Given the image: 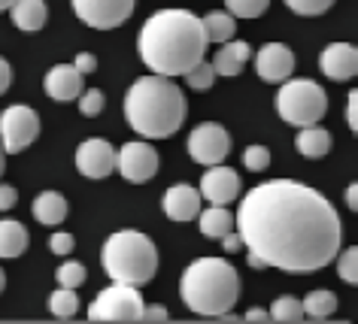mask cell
Segmentation results:
<instances>
[{
    "instance_id": "cell-1",
    "label": "cell",
    "mask_w": 358,
    "mask_h": 324,
    "mask_svg": "<svg viewBox=\"0 0 358 324\" xmlns=\"http://www.w3.org/2000/svg\"><path fill=\"white\" fill-rule=\"evenodd\" d=\"M234 228L249 255L285 273H319L343 246V224L316 188L273 179L240 200Z\"/></svg>"
},
{
    "instance_id": "cell-2",
    "label": "cell",
    "mask_w": 358,
    "mask_h": 324,
    "mask_svg": "<svg viewBox=\"0 0 358 324\" xmlns=\"http://www.w3.org/2000/svg\"><path fill=\"white\" fill-rule=\"evenodd\" d=\"M140 58L158 76H182L207 52L201 19L189 10H161L149 15L137 40Z\"/></svg>"
},
{
    "instance_id": "cell-3",
    "label": "cell",
    "mask_w": 358,
    "mask_h": 324,
    "mask_svg": "<svg viewBox=\"0 0 358 324\" xmlns=\"http://www.w3.org/2000/svg\"><path fill=\"white\" fill-rule=\"evenodd\" d=\"M189 103L170 76H143L124 94V119L143 140H167L185 124Z\"/></svg>"
},
{
    "instance_id": "cell-4",
    "label": "cell",
    "mask_w": 358,
    "mask_h": 324,
    "mask_svg": "<svg viewBox=\"0 0 358 324\" xmlns=\"http://www.w3.org/2000/svg\"><path fill=\"white\" fill-rule=\"evenodd\" d=\"M179 297L194 315L219 318L240 300V276L225 258H198L179 279Z\"/></svg>"
},
{
    "instance_id": "cell-5",
    "label": "cell",
    "mask_w": 358,
    "mask_h": 324,
    "mask_svg": "<svg viewBox=\"0 0 358 324\" xmlns=\"http://www.w3.org/2000/svg\"><path fill=\"white\" fill-rule=\"evenodd\" d=\"M103 273L113 282L124 285H146L158 273V249L146 233L140 230H115L110 240L103 242L101 251Z\"/></svg>"
},
{
    "instance_id": "cell-6",
    "label": "cell",
    "mask_w": 358,
    "mask_h": 324,
    "mask_svg": "<svg viewBox=\"0 0 358 324\" xmlns=\"http://www.w3.org/2000/svg\"><path fill=\"white\" fill-rule=\"evenodd\" d=\"M276 112L285 124L294 128H307V124H319L328 112V94L325 88L313 79H285L280 82V94H276Z\"/></svg>"
},
{
    "instance_id": "cell-7",
    "label": "cell",
    "mask_w": 358,
    "mask_h": 324,
    "mask_svg": "<svg viewBox=\"0 0 358 324\" xmlns=\"http://www.w3.org/2000/svg\"><path fill=\"white\" fill-rule=\"evenodd\" d=\"M143 297L137 285L113 282L97 294V300L88 306V318L92 321H140Z\"/></svg>"
},
{
    "instance_id": "cell-8",
    "label": "cell",
    "mask_w": 358,
    "mask_h": 324,
    "mask_svg": "<svg viewBox=\"0 0 358 324\" xmlns=\"http://www.w3.org/2000/svg\"><path fill=\"white\" fill-rule=\"evenodd\" d=\"M40 137V115L31 106L15 103L10 110H3L0 115V149L19 155Z\"/></svg>"
},
{
    "instance_id": "cell-9",
    "label": "cell",
    "mask_w": 358,
    "mask_h": 324,
    "mask_svg": "<svg viewBox=\"0 0 358 324\" xmlns=\"http://www.w3.org/2000/svg\"><path fill=\"white\" fill-rule=\"evenodd\" d=\"M79 22L97 31H113L131 19L137 0H70Z\"/></svg>"
},
{
    "instance_id": "cell-10",
    "label": "cell",
    "mask_w": 358,
    "mask_h": 324,
    "mask_svg": "<svg viewBox=\"0 0 358 324\" xmlns=\"http://www.w3.org/2000/svg\"><path fill=\"white\" fill-rule=\"evenodd\" d=\"M228 152H231V137L216 122L198 124V128L189 133V155L194 164H201V167L222 164V161L228 158Z\"/></svg>"
},
{
    "instance_id": "cell-11",
    "label": "cell",
    "mask_w": 358,
    "mask_h": 324,
    "mask_svg": "<svg viewBox=\"0 0 358 324\" xmlns=\"http://www.w3.org/2000/svg\"><path fill=\"white\" fill-rule=\"evenodd\" d=\"M158 164H161L158 152L152 149L149 142L134 140V142H124V146L119 149V164H115V170H119L128 182L143 185L158 173Z\"/></svg>"
},
{
    "instance_id": "cell-12",
    "label": "cell",
    "mask_w": 358,
    "mask_h": 324,
    "mask_svg": "<svg viewBox=\"0 0 358 324\" xmlns=\"http://www.w3.org/2000/svg\"><path fill=\"white\" fill-rule=\"evenodd\" d=\"M115 164H119V149H113L106 140L94 137V140L79 142L76 170L85 179H106L110 173H115Z\"/></svg>"
},
{
    "instance_id": "cell-13",
    "label": "cell",
    "mask_w": 358,
    "mask_h": 324,
    "mask_svg": "<svg viewBox=\"0 0 358 324\" xmlns=\"http://www.w3.org/2000/svg\"><path fill=\"white\" fill-rule=\"evenodd\" d=\"M198 191H201V200L216 203V206H228V203H234L240 197L243 182H240V176L231 167L213 164V167H207V173H203Z\"/></svg>"
},
{
    "instance_id": "cell-14",
    "label": "cell",
    "mask_w": 358,
    "mask_h": 324,
    "mask_svg": "<svg viewBox=\"0 0 358 324\" xmlns=\"http://www.w3.org/2000/svg\"><path fill=\"white\" fill-rule=\"evenodd\" d=\"M255 73L267 85H280L294 73V52L285 43H264L255 55Z\"/></svg>"
},
{
    "instance_id": "cell-15",
    "label": "cell",
    "mask_w": 358,
    "mask_h": 324,
    "mask_svg": "<svg viewBox=\"0 0 358 324\" xmlns=\"http://www.w3.org/2000/svg\"><path fill=\"white\" fill-rule=\"evenodd\" d=\"M319 67H322V73L328 79H334V82H349V79H355V73H358V52H355V46H349V43H331V46H325V52H322Z\"/></svg>"
},
{
    "instance_id": "cell-16",
    "label": "cell",
    "mask_w": 358,
    "mask_h": 324,
    "mask_svg": "<svg viewBox=\"0 0 358 324\" xmlns=\"http://www.w3.org/2000/svg\"><path fill=\"white\" fill-rule=\"evenodd\" d=\"M161 209H164V215L170 221H192L198 219L201 212V191L192 185H170L164 191V200H161Z\"/></svg>"
},
{
    "instance_id": "cell-17",
    "label": "cell",
    "mask_w": 358,
    "mask_h": 324,
    "mask_svg": "<svg viewBox=\"0 0 358 324\" xmlns=\"http://www.w3.org/2000/svg\"><path fill=\"white\" fill-rule=\"evenodd\" d=\"M43 88H46V94L52 97V101L70 103V101L79 97V91H83V73H79L73 64H55L46 73Z\"/></svg>"
},
{
    "instance_id": "cell-18",
    "label": "cell",
    "mask_w": 358,
    "mask_h": 324,
    "mask_svg": "<svg viewBox=\"0 0 358 324\" xmlns=\"http://www.w3.org/2000/svg\"><path fill=\"white\" fill-rule=\"evenodd\" d=\"M219 52L213 55V70H216V76H225V79H234L243 73L246 61L252 58V46L243 40H225L219 43Z\"/></svg>"
},
{
    "instance_id": "cell-19",
    "label": "cell",
    "mask_w": 358,
    "mask_h": 324,
    "mask_svg": "<svg viewBox=\"0 0 358 324\" xmlns=\"http://www.w3.org/2000/svg\"><path fill=\"white\" fill-rule=\"evenodd\" d=\"M10 15H13V24L19 31L34 34V31L46 28L49 6H46V0H13Z\"/></svg>"
},
{
    "instance_id": "cell-20",
    "label": "cell",
    "mask_w": 358,
    "mask_h": 324,
    "mask_svg": "<svg viewBox=\"0 0 358 324\" xmlns=\"http://www.w3.org/2000/svg\"><path fill=\"white\" fill-rule=\"evenodd\" d=\"M31 212H34V219H37L40 224H46V228H55V224H61V221L67 219L70 203H67V197L58 194V191H43V194L34 197Z\"/></svg>"
},
{
    "instance_id": "cell-21",
    "label": "cell",
    "mask_w": 358,
    "mask_h": 324,
    "mask_svg": "<svg viewBox=\"0 0 358 324\" xmlns=\"http://www.w3.org/2000/svg\"><path fill=\"white\" fill-rule=\"evenodd\" d=\"M28 228L15 219H0V258H22L28 251Z\"/></svg>"
},
{
    "instance_id": "cell-22",
    "label": "cell",
    "mask_w": 358,
    "mask_h": 324,
    "mask_svg": "<svg viewBox=\"0 0 358 324\" xmlns=\"http://www.w3.org/2000/svg\"><path fill=\"white\" fill-rule=\"evenodd\" d=\"M294 146L303 158H325L331 152V133L325 128H319V124H307V128L298 131V137H294Z\"/></svg>"
},
{
    "instance_id": "cell-23",
    "label": "cell",
    "mask_w": 358,
    "mask_h": 324,
    "mask_svg": "<svg viewBox=\"0 0 358 324\" xmlns=\"http://www.w3.org/2000/svg\"><path fill=\"white\" fill-rule=\"evenodd\" d=\"M198 224H201V233L207 240H222L228 230H234V215H231L225 206L210 203V209L198 212Z\"/></svg>"
},
{
    "instance_id": "cell-24",
    "label": "cell",
    "mask_w": 358,
    "mask_h": 324,
    "mask_svg": "<svg viewBox=\"0 0 358 324\" xmlns=\"http://www.w3.org/2000/svg\"><path fill=\"white\" fill-rule=\"evenodd\" d=\"M201 28H203V37H207V43H225V40H234V34H237V19L231 15L228 10L222 13H210V15H203L201 19Z\"/></svg>"
},
{
    "instance_id": "cell-25",
    "label": "cell",
    "mask_w": 358,
    "mask_h": 324,
    "mask_svg": "<svg viewBox=\"0 0 358 324\" xmlns=\"http://www.w3.org/2000/svg\"><path fill=\"white\" fill-rule=\"evenodd\" d=\"M301 306H303V315H310L313 321H325L337 312V297H334V291L319 288V291H310L307 300H301Z\"/></svg>"
},
{
    "instance_id": "cell-26",
    "label": "cell",
    "mask_w": 358,
    "mask_h": 324,
    "mask_svg": "<svg viewBox=\"0 0 358 324\" xmlns=\"http://www.w3.org/2000/svg\"><path fill=\"white\" fill-rule=\"evenodd\" d=\"M49 312L55 318H73L79 312V297H76V288H61L49 297Z\"/></svg>"
},
{
    "instance_id": "cell-27",
    "label": "cell",
    "mask_w": 358,
    "mask_h": 324,
    "mask_svg": "<svg viewBox=\"0 0 358 324\" xmlns=\"http://www.w3.org/2000/svg\"><path fill=\"white\" fill-rule=\"evenodd\" d=\"M185 82H189V88H194V91H210L213 82H216V70H213V64L207 58H201L198 64H194L192 70H185Z\"/></svg>"
},
{
    "instance_id": "cell-28",
    "label": "cell",
    "mask_w": 358,
    "mask_h": 324,
    "mask_svg": "<svg viewBox=\"0 0 358 324\" xmlns=\"http://www.w3.org/2000/svg\"><path fill=\"white\" fill-rule=\"evenodd\" d=\"M225 6L234 19H258L267 13L271 0H225Z\"/></svg>"
},
{
    "instance_id": "cell-29",
    "label": "cell",
    "mask_w": 358,
    "mask_h": 324,
    "mask_svg": "<svg viewBox=\"0 0 358 324\" xmlns=\"http://www.w3.org/2000/svg\"><path fill=\"white\" fill-rule=\"evenodd\" d=\"M271 321H303V306L294 297H280L271 306Z\"/></svg>"
},
{
    "instance_id": "cell-30",
    "label": "cell",
    "mask_w": 358,
    "mask_h": 324,
    "mask_svg": "<svg viewBox=\"0 0 358 324\" xmlns=\"http://www.w3.org/2000/svg\"><path fill=\"white\" fill-rule=\"evenodd\" d=\"M337 273L340 279H343L346 285H355L358 282V249L355 246H349L343 251H337Z\"/></svg>"
},
{
    "instance_id": "cell-31",
    "label": "cell",
    "mask_w": 358,
    "mask_h": 324,
    "mask_svg": "<svg viewBox=\"0 0 358 324\" xmlns=\"http://www.w3.org/2000/svg\"><path fill=\"white\" fill-rule=\"evenodd\" d=\"M55 279L61 288H79L85 282V267L79 260H64L58 270H55Z\"/></svg>"
},
{
    "instance_id": "cell-32",
    "label": "cell",
    "mask_w": 358,
    "mask_h": 324,
    "mask_svg": "<svg viewBox=\"0 0 358 324\" xmlns=\"http://www.w3.org/2000/svg\"><path fill=\"white\" fill-rule=\"evenodd\" d=\"M79 112L85 115V119H94V115H101L103 112V91L101 88H83V91H79Z\"/></svg>"
},
{
    "instance_id": "cell-33",
    "label": "cell",
    "mask_w": 358,
    "mask_h": 324,
    "mask_svg": "<svg viewBox=\"0 0 358 324\" xmlns=\"http://www.w3.org/2000/svg\"><path fill=\"white\" fill-rule=\"evenodd\" d=\"M243 167L252 170V173H264V170L271 167V149H267V146H246Z\"/></svg>"
},
{
    "instance_id": "cell-34",
    "label": "cell",
    "mask_w": 358,
    "mask_h": 324,
    "mask_svg": "<svg viewBox=\"0 0 358 324\" xmlns=\"http://www.w3.org/2000/svg\"><path fill=\"white\" fill-rule=\"evenodd\" d=\"M285 6L298 15H322L334 6V0H285Z\"/></svg>"
},
{
    "instance_id": "cell-35",
    "label": "cell",
    "mask_w": 358,
    "mask_h": 324,
    "mask_svg": "<svg viewBox=\"0 0 358 324\" xmlns=\"http://www.w3.org/2000/svg\"><path fill=\"white\" fill-rule=\"evenodd\" d=\"M49 249L55 251V255H70V251L76 249V240H73V233H52V240H49Z\"/></svg>"
},
{
    "instance_id": "cell-36",
    "label": "cell",
    "mask_w": 358,
    "mask_h": 324,
    "mask_svg": "<svg viewBox=\"0 0 358 324\" xmlns=\"http://www.w3.org/2000/svg\"><path fill=\"white\" fill-rule=\"evenodd\" d=\"M140 321H167V306L161 303H143V312H140Z\"/></svg>"
},
{
    "instance_id": "cell-37",
    "label": "cell",
    "mask_w": 358,
    "mask_h": 324,
    "mask_svg": "<svg viewBox=\"0 0 358 324\" xmlns=\"http://www.w3.org/2000/svg\"><path fill=\"white\" fill-rule=\"evenodd\" d=\"M346 124H349V131H358V91H349L346 97Z\"/></svg>"
},
{
    "instance_id": "cell-38",
    "label": "cell",
    "mask_w": 358,
    "mask_h": 324,
    "mask_svg": "<svg viewBox=\"0 0 358 324\" xmlns=\"http://www.w3.org/2000/svg\"><path fill=\"white\" fill-rule=\"evenodd\" d=\"M73 67H76L83 76H88V73H94V70H97V58L92 55V52H79V55H76V64H73Z\"/></svg>"
},
{
    "instance_id": "cell-39",
    "label": "cell",
    "mask_w": 358,
    "mask_h": 324,
    "mask_svg": "<svg viewBox=\"0 0 358 324\" xmlns=\"http://www.w3.org/2000/svg\"><path fill=\"white\" fill-rule=\"evenodd\" d=\"M15 203H19V191L13 185H0V212L13 209Z\"/></svg>"
},
{
    "instance_id": "cell-40",
    "label": "cell",
    "mask_w": 358,
    "mask_h": 324,
    "mask_svg": "<svg viewBox=\"0 0 358 324\" xmlns=\"http://www.w3.org/2000/svg\"><path fill=\"white\" fill-rule=\"evenodd\" d=\"M222 249H225L228 255H237V251L243 249V240H240V233L237 230H228L225 237H222Z\"/></svg>"
},
{
    "instance_id": "cell-41",
    "label": "cell",
    "mask_w": 358,
    "mask_h": 324,
    "mask_svg": "<svg viewBox=\"0 0 358 324\" xmlns=\"http://www.w3.org/2000/svg\"><path fill=\"white\" fill-rule=\"evenodd\" d=\"M13 82V70H10V61L0 58V94H6V88Z\"/></svg>"
},
{
    "instance_id": "cell-42",
    "label": "cell",
    "mask_w": 358,
    "mask_h": 324,
    "mask_svg": "<svg viewBox=\"0 0 358 324\" xmlns=\"http://www.w3.org/2000/svg\"><path fill=\"white\" fill-rule=\"evenodd\" d=\"M243 321H271V312H264V309H258V306H252V309L243 315Z\"/></svg>"
},
{
    "instance_id": "cell-43",
    "label": "cell",
    "mask_w": 358,
    "mask_h": 324,
    "mask_svg": "<svg viewBox=\"0 0 358 324\" xmlns=\"http://www.w3.org/2000/svg\"><path fill=\"white\" fill-rule=\"evenodd\" d=\"M346 206H349V209H352V212L358 209V185H355V182L346 188Z\"/></svg>"
},
{
    "instance_id": "cell-44",
    "label": "cell",
    "mask_w": 358,
    "mask_h": 324,
    "mask_svg": "<svg viewBox=\"0 0 358 324\" xmlns=\"http://www.w3.org/2000/svg\"><path fill=\"white\" fill-rule=\"evenodd\" d=\"M249 267H252V270H271L262 258H255V255H249Z\"/></svg>"
},
{
    "instance_id": "cell-45",
    "label": "cell",
    "mask_w": 358,
    "mask_h": 324,
    "mask_svg": "<svg viewBox=\"0 0 358 324\" xmlns=\"http://www.w3.org/2000/svg\"><path fill=\"white\" fill-rule=\"evenodd\" d=\"M13 6V0H0V13H6Z\"/></svg>"
},
{
    "instance_id": "cell-46",
    "label": "cell",
    "mask_w": 358,
    "mask_h": 324,
    "mask_svg": "<svg viewBox=\"0 0 358 324\" xmlns=\"http://www.w3.org/2000/svg\"><path fill=\"white\" fill-rule=\"evenodd\" d=\"M3 170H6V158H3V149H0V176H3Z\"/></svg>"
},
{
    "instance_id": "cell-47",
    "label": "cell",
    "mask_w": 358,
    "mask_h": 324,
    "mask_svg": "<svg viewBox=\"0 0 358 324\" xmlns=\"http://www.w3.org/2000/svg\"><path fill=\"white\" fill-rule=\"evenodd\" d=\"M6 288V276H3V270H0V291Z\"/></svg>"
}]
</instances>
